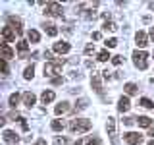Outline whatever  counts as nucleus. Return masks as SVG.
<instances>
[{
    "mask_svg": "<svg viewBox=\"0 0 154 145\" xmlns=\"http://www.w3.org/2000/svg\"><path fill=\"white\" fill-rule=\"evenodd\" d=\"M141 105L144 106V108H154V103H152L150 99H146V97H143V99H141Z\"/></svg>",
    "mask_w": 154,
    "mask_h": 145,
    "instance_id": "obj_27",
    "label": "nucleus"
},
{
    "mask_svg": "<svg viewBox=\"0 0 154 145\" xmlns=\"http://www.w3.org/2000/svg\"><path fill=\"white\" fill-rule=\"evenodd\" d=\"M123 89H125V93H127V95H137L139 87L135 85V83H125V87H123Z\"/></svg>",
    "mask_w": 154,
    "mask_h": 145,
    "instance_id": "obj_22",
    "label": "nucleus"
},
{
    "mask_svg": "<svg viewBox=\"0 0 154 145\" xmlns=\"http://www.w3.org/2000/svg\"><path fill=\"white\" fill-rule=\"evenodd\" d=\"M148 8H150V10H154V2H150V4H148Z\"/></svg>",
    "mask_w": 154,
    "mask_h": 145,
    "instance_id": "obj_40",
    "label": "nucleus"
},
{
    "mask_svg": "<svg viewBox=\"0 0 154 145\" xmlns=\"http://www.w3.org/2000/svg\"><path fill=\"white\" fill-rule=\"evenodd\" d=\"M33 76H35V66H27L25 68V72H23V77H25V79H33Z\"/></svg>",
    "mask_w": 154,
    "mask_h": 145,
    "instance_id": "obj_23",
    "label": "nucleus"
},
{
    "mask_svg": "<svg viewBox=\"0 0 154 145\" xmlns=\"http://www.w3.org/2000/svg\"><path fill=\"white\" fill-rule=\"evenodd\" d=\"M62 72V66L56 62H46L45 64V76L46 77H58V74Z\"/></svg>",
    "mask_w": 154,
    "mask_h": 145,
    "instance_id": "obj_4",
    "label": "nucleus"
},
{
    "mask_svg": "<svg viewBox=\"0 0 154 145\" xmlns=\"http://www.w3.org/2000/svg\"><path fill=\"white\" fill-rule=\"evenodd\" d=\"M54 91H45V93H42L41 95V101H42V103H45V105H48V103H52V101H54Z\"/></svg>",
    "mask_w": 154,
    "mask_h": 145,
    "instance_id": "obj_17",
    "label": "nucleus"
},
{
    "mask_svg": "<svg viewBox=\"0 0 154 145\" xmlns=\"http://www.w3.org/2000/svg\"><path fill=\"white\" fill-rule=\"evenodd\" d=\"M104 45H106V48H114V47H118V39H108Z\"/></svg>",
    "mask_w": 154,
    "mask_h": 145,
    "instance_id": "obj_30",
    "label": "nucleus"
},
{
    "mask_svg": "<svg viewBox=\"0 0 154 145\" xmlns=\"http://www.w3.org/2000/svg\"><path fill=\"white\" fill-rule=\"evenodd\" d=\"M19 103V93H12L10 95V106H17Z\"/></svg>",
    "mask_w": 154,
    "mask_h": 145,
    "instance_id": "obj_26",
    "label": "nucleus"
},
{
    "mask_svg": "<svg viewBox=\"0 0 154 145\" xmlns=\"http://www.w3.org/2000/svg\"><path fill=\"white\" fill-rule=\"evenodd\" d=\"M133 64L139 68V70H146L148 68V54L144 50H135L133 52Z\"/></svg>",
    "mask_w": 154,
    "mask_h": 145,
    "instance_id": "obj_2",
    "label": "nucleus"
},
{
    "mask_svg": "<svg viewBox=\"0 0 154 145\" xmlns=\"http://www.w3.org/2000/svg\"><path fill=\"white\" fill-rule=\"evenodd\" d=\"M93 128V122L91 120H85V118H75L69 122V130L73 134H83V132H89Z\"/></svg>",
    "mask_w": 154,
    "mask_h": 145,
    "instance_id": "obj_1",
    "label": "nucleus"
},
{
    "mask_svg": "<svg viewBox=\"0 0 154 145\" xmlns=\"http://www.w3.org/2000/svg\"><path fill=\"white\" fill-rule=\"evenodd\" d=\"M112 62L116 66H119V64H122V56H112Z\"/></svg>",
    "mask_w": 154,
    "mask_h": 145,
    "instance_id": "obj_35",
    "label": "nucleus"
},
{
    "mask_svg": "<svg viewBox=\"0 0 154 145\" xmlns=\"http://www.w3.org/2000/svg\"><path fill=\"white\" fill-rule=\"evenodd\" d=\"M123 139H125L129 145H141V143H143V135L137 134V132H127V134L123 135Z\"/></svg>",
    "mask_w": 154,
    "mask_h": 145,
    "instance_id": "obj_5",
    "label": "nucleus"
},
{
    "mask_svg": "<svg viewBox=\"0 0 154 145\" xmlns=\"http://www.w3.org/2000/svg\"><path fill=\"white\" fill-rule=\"evenodd\" d=\"M42 29H45V33L48 37H56L58 35V29H56L54 23H42Z\"/></svg>",
    "mask_w": 154,
    "mask_h": 145,
    "instance_id": "obj_16",
    "label": "nucleus"
},
{
    "mask_svg": "<svg viewBox=\"0 0 154 145\" xmlns=\"http://www.w3.org/2000/svg\"><path fill=\"white\" fill-rule=\"evenodd\" d=\"M148 145H154V141H150V143H148Z\"/></svg>",
    "mask_w": 154,
    "mask_h": 145,
    "instance_id": "obj_41",
    "label": "nucleus"
},
{
    "mask_svg": "<svg viewBox=\"0 0 154 145\" xmlns=\"http://www.w3.org/2000/svg\"><path fill=\"white\" fill-rule=\"evenodd\" d=\"M87 106H89V101H87V99H79L75 103V110H85Z\"/></svg>",
    "mask_w": 154,
    "mask_h": 145,
    "instance_id": "obj_24",
    "label": "nucleus"
},
{
    "mask_svg": "<svg viewBox=\"0 0 154 145\" xmlns=\"http://www.w3.org/2000/svg\"><path fill=\"white\" fill-rule=\"evenodd\" d=\"M0 66H2V74H4V76H8V64H6V60L0 62Z\"/></svg>",
    "mask_w": 154,
    "mask_h": 145,
    "instance_id": "obj_34",
    "label": "nucleus"
},
{
    "mask_svg": "<svg viewBox=\"0 0 154 145\" xmlns=\"http://www.w3.org/2000/svg\"><path fill=\"white\" fill-rule=\"evenodd\" d=\"M0 50H2V60H10V58H14V50L6 45V43H0Z\"/></svg>",
    "mask_w": 154,
    "mask_h": 145,
    "instance_id": "obj_13",
    "label": "nucleus"
},
{
    "mask_svg": "<svg viewBox=\"0 0 154 145\" xmlns=\"http://www.w3.org/2000/svg\"><path fill=\"white\" fill-rule=\"evenodd\" d=\"M85 145H102V141H100L98 137H94V139H91V141H87Z\"/></svg>",
    "mask_w": 154,
    "mask_h": 145,
    "instance_id": "obj_32",
    "label": "nucleus"
},
{
    "mask_svg": "<svg viewBox=\"0 0 154 145\" xmlns=\"http://www.w3.org/2000/svg\"><path fill=\"white\" fill-rule=\"evenodd\" d=\"M2 139H4V143H17L19 141V137H17V134L16 132H12V130H4V134H2Z\"/></svg>",
    "mask_w": 154,
    "mask_h": 145,
    "instance_id": "obj_9",
    "label": "nucleus"
},
{
    "mask_svg": "<svg viewBox=\"0 0 154 145\" xmlns=\"http://www.w3.org/2000/svg\"><path fill=\"white\" fill-rule=\"evenodd\" d=\"M135 41H137V47L144 48V47L148 45V37H146V33H144V31H137V35H135Z\"/></svg>",
    "mask_w": 154,
    "mask_h": 145,
    "instance_id": "obj_10",
    "label": "nucleus"
},
{
    "mask_svg": "<svg viewBox=\"0 0 154 145\" xmlns=\"http://www.w3.org/2000/svg\"><path fill=\"white\" fill-rule=\"evenodd\" d=\"M8 27H12L14 31L17 33V35H21V31H23V27H21V19L16 18V16H10V18H8Z\"/></svg>",
    "mask_w": 154,
    "mask_h": 145,
    "instance_id": "obj_7",
    "label": "nucleus"
},
{
    "mask_svg": "<svg viewBox=\"0 0 154 145\" xmlns=\"http://www.w3.org/2000/svg\"><path fill=\"white\" fill-rule=\"evenodd\" d=\"M16 41V31H14L12 27H2V43H12Z\"/></svg>",
    "mask_w": 154,
    "mask_h": 145,
    "instance_id": "obj_8",
    "label": "nucleus"
},
{
    "mask_svg": "<svg viewBox=\"0 0 154 145\" xmlns=\"http://www.w3.org/2000/svg\"><path fill=\"white\" fill-rule=\"evenodd\" d=\"M94 52V45H87L85 47V54H93Z\"/></svg>",
    "mask_w": 154,
    "mask_h": 145,
    "instance_id": "obj_33",
    "label": "nucleus"
},
{
    "mask_svg": "<svg viewBox=\"0 0 154 145\" xmlns=\"http://www.w3.org/2000/svg\"><path fill=\"white\" fill-rule=\"evenodd\" d=\"M37 103V97L31 93V91H27V93H23V105L27 106V108H31L33 105Z\"/></svg>",
    "mask_w": 154,
    "mask_h": 145,
    "instance_id": "obj_12",
    "label": "nucleus"
},
{
    "mask_svg": "<svg viewBox=\"0 0 154 145\" xmlns=\"http://www.w3.org/2000/svg\"><path fill=\"white\" fill-rule=\"evenodd\" d=\"M152 58H154V52H152Z\"/></svg>",
    "mask_w": 154,
    "mask_h": 145,
    "instance_id": "obj_42",
    "label": "nucleus"
},
{
    "mask_svg": "<svg viewBox=\"0 0 154 145\" xmlns=\"http://www.w3.org/2000/svg\"><path fill=\"white\" fill-rule=\"evenodd\" d=\"M50 83H52V85H62V83H64V77H62V76L52 77V79H50Z\"/></svg>",
    "mask_w": 154,
    "mask_h": 145,
    "instance_id": "obj_31",
    "label": "nucleus"
},
{
    "mask_svg": "<svg viewBox=\"0 0 154 145\" xmlns=\"http://www.w3.org/2000/svg\"><path fill=\"white\" fill-rule=\"evenodd\" d=\"M50 126H52V130H54V132H60V130H64V124H62L60 120H54Z\"/></svg>",
    "mask_w": 154,
    "mask_h": 145,
    "instance_id": "obj_28",
    "label": "nucleus"
},
{
    "mask_svg": "<svg viewBox=\"0 0 154 145\" xmlns=\"http://www.w3.org/2000/svg\"><path fill=\"white\" fill-rule=\"evenodd\" d=\"M148 37H150L152 41H154V27H150V31H148Z\"/></svg>",
    "mask_w": 154,
    "mask_h": 145,
    "instance_id": "obj_38",
    "label": "nucleus"
},
{
    "mask_svg": "<svg viewBox=\"0 0 154 145\" xmlns=\"http://www.w3.org/2000/svg\"><path fill=\"white\" fill-rule=\"evenodd\" d=\"M137 124L143 126V128H150V126H152V120L148 118V116H139V118H137Z\"/></svg>",
    "mask_w": 154,
    "mask_h": 145,
    "instance_id": "obj_19",
    "label": "nucleus"
},
{
    "mask_svg": "<svg viewBox=\"0 0 154 145\" xmlns=\"http://www.w3.org/2000/svg\"><path fill=\"white\" fill-rule=\"evenodd\" d=\"M62 12H64L62 4H58V2H48L46 8H45V14L50 18H62Z\"/></svg>",
    "mask_w": 154,
    "mask_h": 145,
    "instance_id": "obj_3",
    "label": "nucleus"
},
{
    "mask_svg": "<svg viewBox=\"0 0 154 145\" xmlns=\"http://www.w3.org/2000/svg\"><path fill=\"white\" fill-rule=\"evenodd\" d=\"M106 130H108V135H110V141L114 145H118V137H116V120L110 116L108 122H106Z\"/></svg>",
    "mask_w": 154,
    "mask_h": 145,
    "instance_id": "obj_6",
    "label": "nucleus"
},
{
    "mask_svg": "<svg viewBox=\"0 0 154 145\" xmlns=\"http://www.w3.org/2000/svg\"><path fill=\"white\" fill-rule=\"evenodd\" d=\"M110 58H112V56H110L108 50H100V52H98V60H100V62H106V60H110Z\"/></svg>",
    "mask_w": 154,
    "mask_h": 145,
    "instance_id": "obj_25",
    "label": "nucleus"
},
{
    "mask_svg": "<svg viewBox=\"0 0 154 145\" xmlns=\"http://www.w3.org/2000/svg\"><path fill=\"white\" fill-rule=\"evenodd\" d=\"M131 108V103H129L127 97H122V99L118 101V110L119 112H127V110Z\"/></svg>",
    "mask_w": 154,
    "mask_h": 145,
    "instance_id": "obj_14",
    "label": "nucleus"
},
{
    "mask_svg": "<svg viewBox=\"0 0 154 145\" xmlns=\"http://www.w3.org/2000/svg\"><path fill=\"white\" fill-rule=\"evenodd\" d=\"M35 145H46V141H45V139H38V141H37Z\"/></svg>",
    "mask_w": 154,
    "mask_h": 145,
    "instance_id": "obj_39",
    "label": "nucleus"
},
{
    "mask_svg": "<svg viewBox=\"0 0 154 145\" xmlns=\"http://www.w3.org/2000/svg\"><path fill=\"white\" fill-rule=\"evenodd\" d=\"M27 48H29V45H27L25 41H19V43H17V50H19V56H21V58H25Z\"/></svg>",
    "mask_w": 154,
    "mask_h": 145,
    "instance_id": "obj_21",
    "label": "nucleus"
},
{
    "mask_svg": "<svg viewBox=\"0 0 154 145\" xmlns=\"http://www.w3.org/2000/svg\"><path fill=\"white\" fill-rule=\"evenodd\" d=\"M91 85H93V89H94L98 95H102V83H100V77L96 76V74L91 77Z\"/></svg>",
    "mask_w": 154,
    "mask_h": 145,
    "instance_id": "obj_15",
    "label": "nucleus"
},
{
    "mask_svg": "<svg viewBox=\"0 0 154 145\" xmlns=\"http://www.w3.org/2000/svg\"><path fill=\"white\" fill-rule=\"evenodd\" d=\"M69 43H54V52H58V54H67V52H69Z\"/></svg>",
    "mask_w": 154,
    "mask_h": 145,
    "instance_id": "obj_11",
    "label": "nucleus"
},
{
    "mask_svg": "<svg viewBox=\"0 0 154 145\" xmlns=\"http://www.w3.org/2000/svg\"><path fill=\"white\" fill-rule=\"evenodd\" d=\"M148 135H150V137H154V126H150V128H148Z\"/></svg>",
    "mask_w": 154,
    "mask_h": 145,
    "instance_id": "obj_37",
    "label": "nucleus"
},
{
    "mask_svg": "<svg viewBox=\"0 0 154 145\" xmlns=\"http://www.w3.org/2000/svg\"><path fill=\"white\" fill-rule=\"evenodd\" d=\"M56 143L58 145H64L66 143V137H56Z\"/></svg>",
    "mask_w": 154,
    "mask_h": 145,
    "instance_id": "obj_36",
    "label": "nucleus"
},
{
    "mask_svg": "<svg viewBox=\"0 0 154 145\" xmlns=\"http://www.w3.org/2000/svg\"><path fill=\"white\" fill-rule=\"evenodd\" d=\"M67 110H69V103H66V101H64V103H60V105H56V108H54V112H56V114H66V112H67Z\"/></svg>",
    "mask_w": 154,
    "mask_h": 145,
    "instance_id": "obj_18",
    "label": "nucleus"
},
{
    "mask_svg": "<svg viewBox=\"0 0 154 145\" xmlns=\"http://www.w3.org/2000/svg\"><path fill=\"white\" fill-rule=\"evenodd\" d=\"M27 39L31 43H38V41H41V35H38V31H35V29H29V31H27Z\"/></svg>",
    "mask_w": 154,
    "mask_h": 145,
    "instance_id": "obj_20",
    "label": "nucleus"
},
{
    "mask_svg": "<svg viewBox=\"0 0 154 145\" xmlns=\"http://www.w3.org/2000/svg\"><path fill=\"white\" fill-rule=\"evenodd\" d=\"M102 29H104V31H114L116 25H114L112 21H110V19H106V21H104V25H102Z\"/></svg>",
    "mask_w": 154,
    "mask_h": 145,
    "instance_id": "obj_29",
    "label": "nucleus"
}]
</instances>
